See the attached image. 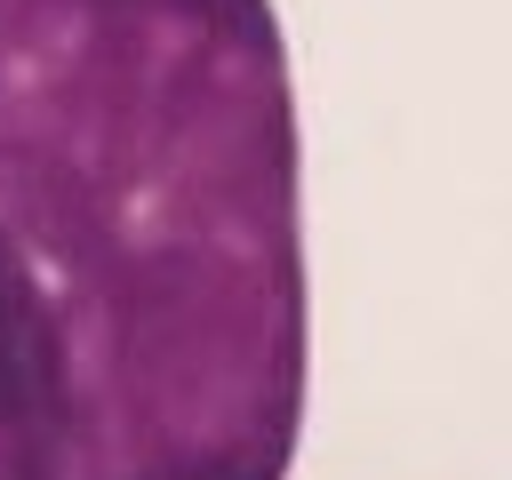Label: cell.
Returning a JSON list of instances; mask_svg holds the SVG:
<instances>
[{
    "mask_svg": "<svg viewBox=\"0 0 512 480\" xmlns=\"http://www.w3.org/2000/svg\"><path fill=\"white\" fill-rule=\"evenodd\" d=\"M296 168L272 0H0V224L56 320L72 480H288Z\"/></svg>",
    "mask_w": 512,
    "mask_h": 480,
    "instance_id": "obj_1",
    "label": "cell"
},
{
    "mask_svg": "<svg viewBox=\"0 0 512 480\" xmlns=\"http://www.w3.org/2000/svg\"><path fill=\"white\" fill-rule=\"evenodd\" d=\"M0 480H72L56 320L8 224H0Z\"/></svg>",
    "mask_w": 512,
    "mask_h": 480,
    "instance_id": "obj_2",
    "label": "cell"
}]
</instances>
